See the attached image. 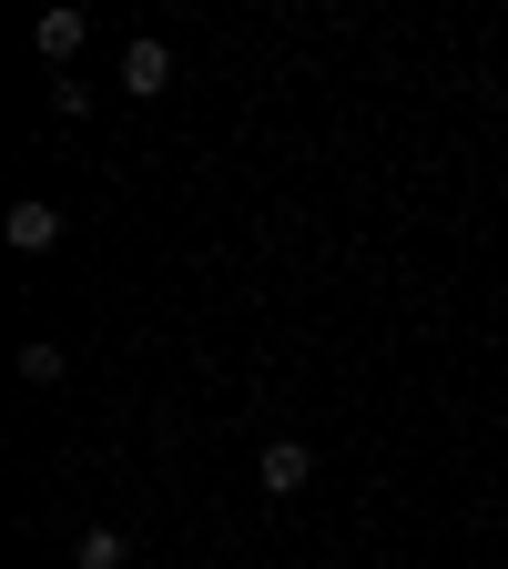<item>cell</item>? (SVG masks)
<instances>
[{
  "label": "cell",
  "mask_w": 508,
  "mask_h": 569,
  "mask_svg": "<svg viewBox=\"0 0 508 569\" xmlns=\"http://www.w3.org/2000/svg\"><path fill=\"white\" fill-rule=\"evenodd\" d=\"M82 31H92L82 11H41V31H31V41H41L51 61H71V51H82Z\"/></svg>",
  "instance_id": "obj_4"
},
{
  "label": "cell",
  "mask_w": 508,
  "mask_h": 569,
  "mask_svg": "<svg viewBox=\"0 0 508 569\" xmlns=\"http://www.w3.org/2000/svg\"><path fill=\"white\" fill-rule=\"evenodd\" d=\"M0 234H11V254H51L61 244V213L51 203H11V224H0Z\"/></svg>",
  "instance_id": "obj_2"
},
{
  "label": "cell",
  "mask_w": 508,
  "mask_h": 569,
  "mask_svg": "<svg viewBox=\"0 0 508 569\" xmlns=\"http://www.w3.org/2000/svg\"><path fill=\"white\" fill-rule=\"evenodd\" d=\"M255 478H265V488H275V498H296V488H306V478H316V458H306V438H275V448H265V468H255Z\"/></svg>",
  "instance_id": "obj_3"
},
{
  "label": "cell",
  "mask_w": 508,
  "mask_h": 569,
  "mask_svg": "<svg viewBox=\"0 0 508 569\" xmlns=\"http://www.w3.org/2000/svg\"><path fill=\"white\" fill-rule=\"evenodd\" d=\"M163 82H173V51H163V41H132V51H122V92H132V102H153Z\"/></svg>",
  "instance_id": "obj_1"
},
{
  "label": "cell",
  "mask_w": 508,
  "mask_h": 569,
  "mask_svg": "<svg viewBox=\"0 0 508 569\" xmlns=\"http://www.w3.org/2000/svg\"><path fill=\"white\" fill-rule=\"evenodd\" d=\"M71 569H122V529H82V549H71Z\"/></svg>",
  "instance_id": "obj_5"
}]
</instances>
